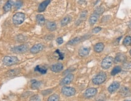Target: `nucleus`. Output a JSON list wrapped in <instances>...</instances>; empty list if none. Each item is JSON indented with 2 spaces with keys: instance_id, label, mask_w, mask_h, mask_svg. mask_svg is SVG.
I'll return each mask as SVG.
<instances>
[{
  "instance_id": "obj_39",
  "label": "nucleus",
  "mask_w": 131,
  "mask_h": 101,
  "mask_svg": "<svg viewBox=\"0 0 131 101\" xmlns=\"http://www.w3.org/2000/svg\"><path fill=\"white\" fill-rule=\"evenodd\" d=\"M131 101V100H126V101Z\"/></svg>"
},
{
  "instance_id": "obj_20",
  "label": "nucleus",
  "mask_w": 131,
  "mask_h": 101,
  "mask_svg": "<svg viewBox=\"0 0 131 101\" xmlns=\"http://www.w3.org/2000/svg\"><path fill=\"white\" fill-rule=\"evenodd\" d=\"M13 4V2L12 1V0H9V1H7V2L5 4L3 7V9L4 10V12H9V11H10L11 10V9H12Z\"/></svg>"
},
{
  "instance_id": "obj_1",
  "label": "nucleus",
  "mask_w": 131,
  "mask_h": 101,
  "mask_svg": "<svg viewBox=\"0 0 131 101\" xmlns=\"http://www.w3.org/2000/svg\"><path fill=\"white\" fill-rule=\"evenodd\" d=\"M106 79H107V75H106V73L101 72L98 73L96 76H95L93 77V79H92V82L95 85H101V84L106 81Z\"/></svg>"
},
{
  "instance_id": "obj_19",
  "label": "nucleus",
  "mask_w": 131,
  "mask_h": 101,
  "mask_svg": "<svg viewBox=\"0 0 131 101\" xmlns=\"http://www.w3.org/2000/svg\"><path fill=\"white\" fill-rule=\"evenodd\" d=\"M46 28H47L49 31H51V32H53V31L55 30L56 28V25L55 23L51 21L47 22Z\"/></svg>"
},
{
  "instance_id": "obj_29",
  "label": "nucleus",
  "mask_w": 131,
  "mask_h": 101,
  "mask_svg": "<svg viewBox=\"0 0 131 101\" xmlns=\"http://www.w3.org/2000/svg\"><path fill=\"white\" fill-rule=\"evenodd\" d=\"M86 16H87V11H84V12H83L82 13H81L80 16V19L78 21V22H79V23L82 22L83 20H85V19L86 18ZM79 23H78V24H79Z\"/></svg>"
},
{
  "instance_id": "obj_11",
  "label": "nucleus",
  "mask_w": 131,
  "mask_h": 101,
  "mask_svg": "<svg viewBox=\"0 0 131 101\" xmlns=\"http://www.w3.org/2000/svg\"><path fill=\"white\" fill-rule=\"evenodd\" d=\"M63 65L62 63L60 62H58V63L53 64L51 65L50 67V70L52 72H55V73H58L60 72L61 71L63 70Z\"/></svg>"
},
{
  "instance_id": "obj_18",
  "label": "nucleus",
  "mask_w": 131,
  "mask_h": 101,
  "mask_svg": "<svg viewBox=\"0 0 131 101\" xmlns=\"http://www.w3.org/2000/svg\"><path fill=\"white\" fill-rule=\"evenodd\" d=\"M83 38L82 37H76L73 38L72 39L70 40L68 43H67V45H70V46H74V45L80 43L81 41H82Z\"/></svg>"
},
{
  "instance_id": "obj_28",
  "label": "nucleus",
  "mask_w": 131,
  "mask_h": 101,
  "mask_svg": "<svg viewBox=\"0 0 131 101\" xmlns=\"http://www.w3.org/2000/svg\"><path fill=\"white\" fill-rule=\"evenodd\" d=\"M47 101H60V96L57 94L52 95L50 96H49Z\"/></svg>"
},
{
  "instance_id": "obj_30",
  "label": "nucleus",
  "mask_w": 131,
  "mask_h": 101,
  "mask_svg": "<svg viewBox=\"0 0 131 101\" xmlns=\"http://www.w3.org/2000/svg\"><path fill=\"white\" fill-rule=\"evenodd\" d=\"M19 69H14V70H11L10 72H8V76H16L18 73H19Z\"/></svg>"
},
{
  "instance_id": "obj_10",
  "label": "nucleus",
  "mask_w": 131,
  "mask_h": 101,
  "mask_svg": "<svg viewBox=\"0 0 131 101\" xmlns=\"http://www.w3.org/2000/svg\"><path fill=\"white\" fill-rule=\"evenodd\" d=\"M74 75L72 74H68L67 76H66L64 78H63L62 79L61 81L60 82L61 85H67V84H71L74 79Z\"/></svg>"
},
{
  "instance_id": "obj_34",
  "label": "nucleus",
  "mask_w": 131,
  "mask_h": 101,
  "mask_svg": "<svg viewBox=\"0 0 131 101\" xmlns=\"http://www.w3.org/2000/svg\"><path fill=\"white\" fill-rule=\"evenodd\" d=\"M56 53H57L58 54V59H63V58H64V55H63V54L62 53L61 51H60L59 50H56Z\"/></svg>"
},
{
  "instance_id": "obj_3",
  "label": "nucleus",
  "mask_w": 131,
  "mask_h": 101,
  "mask_svg": "<svg viewBox=\"0 0 131 101\" xmlns=\"http://www.w3.org/2000/svg\"><path fill=\"white\" fill-rule=\"evenodd\" d=\"M25 20V14L21 12L15 13L12 18V21L15 25H20Z\"/></svg>"
},
{
  "instance_id": "obj_33",
  "label": "nucleus",
  "mask_w": 131,
  "mask_h": 101,
  "mask_svg": "<svg viewBox=\"0 0 131 101\" xmlns=\"http://www.w3.org/2000/svg\"><path fill=\"white\" fill-rule=\"evenodd\" d=\"M101 30V27H96L92 29V32H93V33H98L100 32Z\"/></svg>"
},
{
  "instance_id": "obj_12",
  "label": "nucleus",
  "mask_w": 131,
  "mask_h": 101,
  "mask_svg": "<svg viewBox=\"0 0 131 101\" xmlns=\"http://www.w3.org/2000/svg\"><path fill=\"white\" fill-rule=\"evenodd\" d=\"M120 84L118 82H114L109 85V87L107 88V90L110 93L112 94L115 93L120 88Z\"/></svg>"
},
{
  "instance_id": "obj_17",
  "label": "nucleus",
  "mask_w": 131,
  "mask_h": 101,
  "mask_svg": "<svg viewBox=\"0 0 131 101\" xmlns=\"http://www.w3.org/2000/svg\"><path fill=\"white\" fill-rule=\"evenodd\" d=\"M99 15H98L96 13H93V14H92L89 18V23L91 25H93L94 24H96V23L97 22L98 20Z\"/></svg>"
},
{
  "instance_id": "obj_36",
  "label": "nucleus",
  "mask_w": 131,
  "mask_h": 101,
  "mask_svg": "<svg viewBox=\"0 0 131 101\" xmlns=\"http://www.w3.org/2000/svg\"><path fill=\"white\" fill-rule=\"evenodd\" d=\"M49 91V90L43 91L42 93L43 94V95H49V94L51 93H52V90H50V91Z\"/></svg>"
},
{
  "instance_id": "obj_5",
  "label": "nucleus",
  "mask_w": 131,
  "mask_h": 101,
  "mask_svg": "<svg viewBox=\"0 0 131 101\" xmlns=\"http://www.w3.org/2000/svg\"><path fill=\"white\" fill-rule=\"evenodd\" d=\"M114 63V59L111 56L106 57L101 62V67L104 70H107L112 66Z\"/></svg>"
},
{
  "instance_id": "obj_4",
  "label": "nucleus",
  "mask_w": 131,
  "mask_h": 101,
  "mask_svg": "<svg viewBox=\"0 0 131 101\" xmlns=\"http://www.w3.org/2000/svg\"><path fill=\"white\" fill-rule=\"evenodd\" d=\"M29 50V46L26 44H22L20 46H15L13 48L11 49V51L14 53H17V54H20V53H24L27 52Z\"/></svg>"
},
{
  "instance_id": "obj_24",
  "label": "nucleus",
  "mask_w": 131,
  "mask_h": 101,
  "mask_svg": "<svg viewBox=\"0 0 131 101\" xmlns=\"http://www.w3.org/2000/svg\"><path fill=\"white\" fill-rule=\"evenodd\" d=\"M123 46H129L131 44V36H126V37L124 38L123 41Z\"/></svg>"
},
{
  "instance_id": "obj_37",
  "label": "nucleus",
  "mask_w": 131,
  "mask_h": 101,
  "mask_svg": "<svg viewBox=\"0 0 131 101\" xmlns=\"http://www.w3.org/2000/svg\"><path fill=\"white\" fill-rule=\"evenodd\" d=\"M129 28H131V21H130V23H129Z\"/></svg>"
},
{
  "instance_id": "obj_38",
  "label": "nucleus",
  "mask_w": 131,
  "mask_h": 101,
  "mask_svg": "<svg viewBox=\"0 0 131 101\" xmlns=\"http://www.w3.org/2000/svg\"><path fill=\"white\" fill-rule=\"evenodd\" d=\"M129 54H130V55H131V49L130 51H129Z\"/></svg>"
},
{
  "instance_id": "obj_16",
  "label": "nucleus",
  "mask_w": 131,
  "mask_h": 101,
  "mask_svg": "<svg viewBox=\"0 0 131 101\" xmlns=\"http://www.w3.org/2000/svg\"><path fill=\"white\" fill-rule=\"evenodd\" d=\"M104 49V44L102 43L96 44L93 47V50L96 53H101Z\"/></svg>"
},
{
  "instance_id": "obj_15",
  "label": "nucleus",
  "mask_w": 131,
  "mask_h": 101,
  "mask_svg": "<svg viewBox=\"0 0 131 101\" xmlns=\"http://www.w3.org/2000/svg\"><path fill=\"white\" fill-rule=\"evenodd\" d=\"M50 0H45V1H43L39 5V6H38V12H43V11L45 9V8L47 7V5H49V4L50 3Z\"/></svg>"
},
{
  "instance_id": "obj_27",
  "label": "nucleus",
  "mask_w": 131,
  "mask_h": 101,
  "mask_svg": "<svg viewBox=\"0 0 131 101\" xmlns=\"http://www.w3.org/2000/svg\"><path fill=\"white\" fill-rule=\"evenodd\" d=\"M104 11H105V9H104V7L100 6L96 8V9L94 10V12H93V13H96V14H97L98 15L100 16V15L103 14V13H104Z\"/></svg>"
},
{
  "instance_id": "obj_31",
  "label": "nucleus",
  "mask_w": 131,
  "mask_h": 101,
  "mask_svg": "<svg viewBox=\"0 0 131 101\" xmlns=\"http://www.w3.org/2000/svg\"><path fill=\"white\" fill-rule=\"evenodd\" d=\"M23 5V2L21 0H17L15 4V7L16 9H20Z\"/></svg>"
},
{
  "instance_id": "obj_22",
  "label": "nucleus",
  "mask_w": 131,
  "mask_h": 101,
  "mask_svg": "<svg viewBox=\"0 0 131 101\" xmlns=\"http://www.w3.org/2000/svg\"><path fill=\"white\" fill-rule=\"evenodd\" d=\"M31 88L34 90L38 89L41 85V82L37 81L35 79L31 80Z\"/></svg>"
},
{
  "instance_id": "obj_7",
  "label": "nucleus",
  "mask_w": 131,
  "mask_h": 101,
  "mask_svg": "<svg viewBox=\"0 0 131 101\" xmlns=\"http://www.w3.org/2000/svg\"><path fill=\"white\" fill-rule=\"evenodd\" d=\"M44 49V46L42 44H37L32 47L30 49V52L32 54H37L42 51Z\"/></svg>"
},
{
  "instance_id": "obj_35",
  "label": "nucleus",
  "mask_w": 131,
  "mask_h": 101,
  "mask_svg": "<svg viewBox=\"0 0 131 101\" xmlns=\"http://www.w3.org/2000/svg\"><path fill=\"white\" fill-rule=\"evenodd\" d=\"M56 43L58 44L59 45L62 44L63 43V39L61 37H59L56 39Z\"/></svg>"
},
{
  "instance_id": "obj_25",
  "label": "nucleus",
  "mask_w": 131,
  "mask_h": 101,
  "mask_svg": "<svg viewBox=\"0 0 131 101\" xmlns=\"http://www.w3.org/2000/svg\"><path fill=\"white\" fill-rule=\"evenodd\" d=\"M70 21H71V18H70V16H65V17L61 21V25L62 26H65V25H67V24L70 23Z\"/></svg>"
},
{
  "instance_id": "obj_9",
  "label": "nucleus",
  "mask_w": 131,
  "mask_h": 101,
  "mask_svg": "<svg viewBox=\"0 0 131 101\" xmlns=\"http://www.w3.org/2000/svg\"><path fill=\"white\" fill-rule=\"evenodd\" d=\"M97 94V90L95 88H89L85 91V96L86 98H90Z\"/></svg>"
},
{
  "instance_id": "obj_8",
  "label": "nucleus",
  "mask_w": 131,
  "mask_h": 101,
  "mask_svg": "<svg viewBox=\"0 0 131 101\" xmlns=\"http://www.w3.org/2000/svg\"><path fill=\"white\" fill-rule=\"evenodd\" d=\"M126 56L124 53H117L115 59H114V62L115 64L121 63V62H125L126 61Z\"/></svg>"
},
{
  "instance_id": "obj_6",
  "label": "nucleus",
  "mask_w": 131,
  "mask_h": 101,
  "mask_svg": "<svg viewBox=\"0 0 131 101\" xmlns=\"http://www.w3.org/2000/svg\"><path fill=\"white\" fill-rule=\"evenodd\" d=\"M61 92L64 96L71 97L74 96L76 93V90L74 88L71 87H63L61 89Z\"/></svg>"
},
{
  "instance_id": "obj_23",
  "label": "nucleus",
  "mask_w": 131,
  "mask_h": 101,
  "mask_svg": "<svg viewBox=\"0 0 131 101\" xmlns=\"http://www.w3.org/2000/svg\"><path fill=\"white\" fill-rule=\"evenodd\" d=\"M37 22L40 25H43L45 24V18L43 15H38L37 16Z\"/></svg>"
},
{
  "instance_id": "obj_26",
  "label": "nucleus",
  "mask_w": 131,
  "mask_h": 101,
  "mask_svg": "<svg viewBox=\"0 0 131 101\" xmlns=\"http://www.w3.org/2000/svg\"><path fill=\"white\" fill-rule=\"evenodd\" d=\"M121 71V68L120 66H116L112 69L111 71V76H115V75L119 73Z\"/></svg>"
},
{
  "instance_id": "obj_2",
  "label": "nucleus",
  "mask_w": 131,
  "mask_h": 101,
  "mask_svg": "<svg viewBox=\"0 0 131 101\" xmlns=\"http://www.w3.org/2000/svg\"><path fill=\"white\" fill-rule=\"evenodd\" d=\"M19 62V59L17 57L12 56H6L2 59V62L7 66H12Z\"/></svg>"
},
{
  "instance_id": "obj_13",
  "label": "nucleus",
  "mask_w": 131,
  "mask_h": 101,
  "mask_svg": "<svg viewBox=\"0 0 131 101\" xmlns=\"http://www.w3.org/2000/svg\"><path fill=\"white\" fill-rule=\"evenodd\" d=\"M90 51V47H82L78 51V54L81 57L87 56Z\"/></svg>"
},
{
  "instance_id": "obj_32",
  "label": "nucleus",
  "mask_w": 131,
  "mask_h": 101,
  "mask_svg": "<svg viewBox=\"0 0 131 101\" xmlns=\"http://www.w3.org/2000/svg\"><path fill=\"white\" fill-rule=\"evenodd\" d=\"M29 101H41V99L38 95H34L30 98Z\"/></svg>"
},
{
  "instance_id": "obj_14",
  "label": "nucleus",
  "mask_w": 131,
  "mask_h": 101,
  "mask_svg": "<svg viewBox=\"0 0 131 101\" xmlns=\"http://www.w3.org/2000/svg\"><path fill=\"white\" fill-rule=\"evenodd\" d=\"M120 94L121 96L123 97H127L131 95V92L129 88L126 87H123L121 88L120 90Z\"/></svg>"
},
{
  "instance_id": "obj_21",
  "label": "nucleus",
  "mask_w": 131,
  "mask_h": 101,
  "mask_svg": "<svg viewBox=\"0 0 131 101\" xmlns=\"http://www.w3.org/2000/svg\"><path fill=\"white\" fill-rule=\"evenodd\" d=\"M35 72H38L40 73L41 74H45L47 71V69L45 66H41V65H37L35 68Z\"/></svg>"
}]
</instances>
